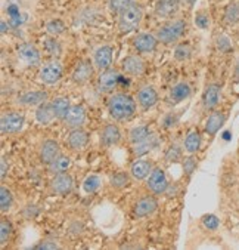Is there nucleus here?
I'll return each mask as SVG.
<instances>
[{"mask_svg":"<svg viewBox=\"0 0 239 250\" xmlns=\"http://www.w3.org/2000/svg\"><path fill=\"white\" fill-rule=\"evenodd\" d=\"M108 113L117 122H129L136 114V101L129 93H114L108 101Z\"/></svg>","mask_w":239,"mask_h":250,"instance_id":"nucleus-1","label":"nucleus"},{"mask_svg":"<svg viewBox=\"0 0 239 250\" xmlns=\"http://www.w3.org/2000/svg\"><path fill=\"white\" fill-rule=\"evenodd\" d=\"M143 17V11L142 6L137 3H131L129 5L121 14H120V20H118V30L121 33H130L133 30H136L142 21Z\"/></svg>","mask_w":239,"mask_h":250,"instance_id":"nucleus-2","label":"nucleus"},{"mask_svg":"<svg viewBox=\"0 0 239 250\" xmlns=\"http://www.w3.org/2000/svg\"><path fill=\"white\" fill-rule=\"evenodd\" d=\"M186 30V22L183 20H173L167 24H164L163 27H160L157 30V39L164 43V44H171L176 43Z\"/></svg>","mask_w":239,"mask_h":250,"instance_id":"nucleus-3","label":"nucleus"},{"mask_svg":"<svg viewBox=\"0 0 239 250\" xmlns=\"http://www.w3.org/2000/svg\"><path fill=\"white\" fill-rule=\"evenodd\" d=\"M227 117H229V108L217 107L216 110H213L205 122V133L210 138H214L219 133V130L224 126Z\"/></svg>","mask_w":239,"mask_h":250,"instance_id":"nucleus-4","label":"nucleus"},{"mask_svg":"<svg viewBox=\"0 0 239 250\" xmlns=\"http://www.w3.org/2000/svg\"><path fill=\"white\" fill-rule=\"evenodd\" d=\"M25 123V117L22 113L19 111H9L5 113L2 116V120H0V129H2V133H18L22 126Z\"/></svg>","mask_w":239,"mask_h":250,"instance_id":"nucleus-5","label":"nucleus"},{"mask_svg":"<svg viewBox=\"0 0 239 250\" xmlns=\"http://www.w3.org/2000/svg\"><path fill=\"white\" fill-rule=\"evenodd\" d=\"M168 185L170 184H168V179H167V175H165L164 169H161V167L152 169V172H151V175L148 178V182H147L148 189L154 195H161V194H165Z\"/></svg>","mask_w":239,"mask_h":250,"instance_id":"nucleus-6","label":"nucleus"},{"mask_svg":"<svg viewBox=\"0 0 239 250\" xmlns=\"http://www.w3.org/2000/svg\"><path fill=\"white\" fill-rule=\"evenodd\" d=\"M220 95H221V84L220 83H208L202 93V107L205 111H213L220 104Z\"/></svg>","mask_w":239,"mask_h":250,"instance_id":"nucleus-7","label":"nucleus"},{"mask_svg":"<svg viewBox=\"0 0 239 250\" xmlns=\"http://www.w3.org/2000/svg\"><path fill=\"white\" fill-rule=\"evenodd\" d=\"M62 65L58 61H49L40 68V80L46 84H55L62 79Z\"/></svg>","mask_w":239,"mask_h":250,"instance_id":"nucleus-8","label":"nucleus"},{"mask_svg":"<svg viewBox=\"0 0 239 250\" xmlns=\"http://www.w3.org/2000/svg\"><path fill=\"white\" fill-rule=\"evenodd\" d=\"M120 79L121 77L117 70L108 68V70L102 71L98 77V90L101 93H111L117 87Z\"/></svg>","mask_w":239,"mask_h":250,"instance_id":"nucleus-9","label":"nucleus"},{"mask_svg":"<svg viewBox=\"0 0 239 250\" xmlns=\"http://www.w3.org/2000/svg\"><path fill=\"white\" fill-rule=\"evenodd\" d=\"M18 57L27 67H37L40 65V52L38 49L31 43H21L18 46Z\"/></svg>","mask_w":239,"mask_h":250,"instance_id":"nucleus-10","label":"nucleus"},{"mask_svg":"<svg viewBox=\"0 0 239 250\" xmlns=\"http://www.w3.org/2000/svg\"><path fill=\"white\" fill-rule=\"evenodd\" d=\"M158 103V92L154 86H143L137 92V104L143 111H148Z\"/></svg>","mask_w":239,"mask_h":250,"instance_id":"nucleus-11","label":"nucleus"},{"mask_svg":"<svg viewBox=\"0 0 239 250\" xmlns=\"http://www.w3.org/2000/svg\"><path fill=\"white\" fill-rule=\"evenodd\" d=\"M61 156V151H59V144L54 139H46L41 146H40V162L46 166H49L52 162L56 160V157Z\"/></svg>","mask_w":239,"mask_h":250,"instance_id":"nucleus-12","label":"nucleus"},{"mask_svg":"<svg viewBox=\"0 0 239 250\" xmlns=\"http://www.w3.org/2000/svg\"><path fill=\"white\" fill-rule=\"evenodd\" d=\"M158 39L157 36L154 34H149V33H140L137 34L134 39H133V46L137 52L140 54H148V52H152L155 51V47L158 44Z\"/></svg>","mask_w":239,"mask_h":250,"instance_id":"nucleus-13","label":"nucleus"},{"mask_svg":"<svg viewBox=\"0 0 239 250\" xmlns=\"http://www.w3.org/2000/svg\"><path fill=\"white\" fill-rule=\"evenodd\" d=\"M73 187H74L73 176L67 172L55 175V178L51 182L52 192H55L58 195H68L73 191Z\"/></svg>","mask_w":239,"mask_h":250,"instance_id":"nucleus-14","label":"nucleus"},{"mask_svg":"<svg viewBox=\"0 0 239 250\" xmlns=\"http://www.w3.org/2000/svg\"><path fill=\"white\" fill-rule=\"evenodd\" d=\"M93 64L99 73L111 68L112 64V47L111 46H101L96 49V52L93 55Z\"/></svg>","mask_w":239,"mask_h":250,"instance_id":"nucleus-15","label":"nucleus"},{"mask_svg":"<svg viewBox=\"0 0 239 250\" xmlns=\"http://www.w3.org/2000/svg\"><path fill=\"white\" fill-rule=\"evenodd\" d=\"M190 92L192 90H190V86L186 82H179L170 89V92L167 95V103L170 105H177L190 96Z\"/></svg>","mask_w":239,"mask_h":250,"instance_id":"nucleus-16","label":"nucleus"},{"mask_svg":"<svg viewBox=\"0 0 239 250\" xmlns=\"http://www.w3.org/2000/svg\"><path fill=\"white\" fill-rule=\"evenodd\" d=\"M86 122V110L81 105H73L67 114V117L64 119V125L68 129H78L83 127Z\"/></svg>","mask_w":239,"mask_h":250,"instance_id":"nucleus-17","label":"nucleus"},{"mask_svg":"<svg viewBox=\"0 0 239 250\" xmlns=\"http://www.w3.org/2000/svg\"><path fill=\"white\" fill-rule=\"evenodd\" d=\"M157 208H158L157 198L154 195H145L134 205V215L139 216V218L149 216L157 210Z\"/></svg>","mask_w":239,"mask_h":250,"instance_id":"nucleus-18","label":"nucleus"},{"mask_svg":"<svg viewBox=\"0 0 239 250\" xmlns=\"http://www.w3.org/2000/svg\"><path fill=\"white\" fill-rule=\"evenodd\" d=\"M121 139V132L120 127L114 123H107L102 129H101V144L107 148L114 146L120 142Z\"/></svg>","mask_w":239,"mask_h":250,"instance_id":"nucleus-19","label":"nucleus"},{"mask_svg":"<svg viewBox=\"0 0 239 250\" xmlns=\"http://www.w3.org/2000/svg\"><path fill=\"white\" fill-rule=\"evenodd\" d=\"M121 68L126 74L136 77V76H140L143 71H145V62H143L139 57L130 55V57H126L123 60Z\"/></svg>","mask_w":239,"mask_h":250,"instance_id":"nucleus-20","label":"nucleus"},{"mask_svg":"<svg viewBox=\"0 0 239 250\" xmlns=\"http://www.w3.org/2000/svg\"><path fill=\"white\" fill-rule=\"evenodd\" d=\"M93 67L94 64H92L89 60L81 61L73 73V82L77 84H83L87 80H90V77L93 76Z\"/></svg>","mask_w":239,"mask_h":250,"instance_id":"nucleus-21","label":"nucleus"},{"mask_svg":"<svg viewBox=\"0 0 239 250\" xmlns=\"http://www.w3.org/2000/svg\"><path fill=\"white\" fill-rule=\"evenodd\" d=\"M47 92L44 90H30L19 96V104L27 107H37L47 101Z\"/></svg>","mask_w":239,"mask_h":250,"instance_id":"nucleus-22","label":"nucleus"},{"mask_svg":"<svg viewBox=\"0 0 239 250\" xmlns=\"http://www.w3.org/2000/svg\"><path fill=\"white\" fill-rule=\"evenodd\" d=\"M89 142V135L84 129L78 127V129H73L70 136H68V146L73 149V151H80L83 149Z\"/></svg>","mask_w":239,"mask_h":250,"instance_id":"nucleus-23","label":"nucleus"},{"mask_svg":"<svg viewBox=\"0 0 239 250\" xmlns=\"http://www.w3.org/2000/svg\"><path fill=\"white\" fill-rule=\"evenodd\" d=\"M179 11V0H158L155 5V14L160 18H171Z\"/></svg>","mask_w":239,"mask_h":250,"instance_id":"nucleus-24","label":"nucleus"},{"mask_svg":"<svg viewBox=\"0 0 239 250\" xmlns=\"http://www.w3.org/2000/svg\"><path fill=\"white\" fill-rule=\"evenodd\" d=\"M151 172H152V163L149 160H136L130 167V175L137 181L148 178Z\"/></svg>","mask_w":239,"mask_h":250,"instance_id":"nucleus-25","label":"nucleus"},{"mask_svg":"<svg viewBox=\"0 0 239 250\" xmlns=\"http://www.w3.org/2000/svg\"><path fill=\"white\" fill-rule=\"evenodd\" d=\"M55 119V114H54V110H52V104L51 103H43L40 105H37V110H36V120L43 125V126H47L51 125L52 120Z\"/></svg>","mask_w":239,"mask_h":250,"instance_id":"nucleus-26","label":"nucleus"},{"mask_svg":"<svg viewBox=\"0 0 239 250\" xmlns=\"http://www.w3.org/2000/svg\"><path fill=\"white\" fill-rule=\"evenodd\" d=\"M51 104H52V110H54L55 119L64 122V119L67 117V114H68V111L71 108L70 99L64 98V96H59V98H55L54 101H51Z\"/></svg>","mask_w":239,"mask_h":250,"instance_id":"nucleus-27","label":"nucleus"},{"mask_svg":"<svg viewBox=\"0 0 239 250\" xmlns=\"http://www.w3.org/2000/svg\"><path fill=\"white\" fill-rule=\"evenodd\" d=\"M202 145V136L198 130L189 132L186 139H184V151L187 154H195L200 151V148Z\"/></svg>","mask_w":239,"mask_h":250,"instance_id":"nucleus-28","label":"nucleus"},{"mask_svg":"<svg viewBox=\"0 0 239 250\" xmlns=\"http://www.w3.org/2000/svg\"><path fill=\"white\" fill-rule=\"evenodd\" d=\"M158 144H160V142H158L157 136L151 135L148 139L142 141V142H139V144H134V148H133V154H134L136 157L145 156V154L151 153L154 148H157V146H158Z\"/></svg>","mask_w":239,"mask_h":250,"instance_id":"nucleus-29","label":"nucleus"},{"mask_svg":"<svg viewBox=\"0 0 239 250\" xmlns=\"http://www.w3.org/2000/svg\"><path fill=\"white\" fill-rule=\"evenodd\" d=\"M151 135H152V133H151L149 127L145 126V125H142V126L133 127V129L129 132V139H130V142L134 145V144H139V142H142V141L148 139Z\"/></svg>","mask_w":239,"mask_h":250,"instance_id":"nucleus-30","label":"nucleus"},{"mask_svg":"<svg viewBox=\"0 0 239 250\" xmlns=\"http://www.w3.org/2000/svg\"><path fill=\"white\" fill-rule=\"evenodd\" d=\"M223 184H224L226 188H229V189H232V191L236 192V212L239 213V185H238V179H236L235 170L232 167L224 173Z\"/></svg>","mask_w":239,"mask_h":250,"instance_id":"nucleus-31","label":"nucleus"},{"mask_svg":"<svg viewBox=\"0 0 239 250\" xmlns=\"http://www.w3.org/2000/svg\"><path fill=\"white\" fill-rule=\"evenodd\" d=\"M71 166V160L70 157L67 156H58L55 162H52L49 166V172L54 173V175H58V173H62V172H67Z\"/></svg>","mask_w":239,"mask_h":250,"instance_id":"nucleus-32","label":"nucleus"},{"mask_svg":"<svg viewBox=\"0 0 239 250\" xmlns=\"http://www.w3.org/2000/svg\"><path fill=\"white\" fill-rule=\"evenodd\" d=\"M224 21L229 25H236L239 22V2H233L226 8Z\"/></svg>","mask_w":239,"mask_h":250,"instance_id":"nucleus-33","label":"nucleus"},{"mask_svg":"<svg viewBox=\"0 0 239 250\" xmlns=\"http://www.w3.org/2000/svg\"><path fill=\"white\" fill-rule=\"evenodd\" d=\"M129 182H130L129 173H127V172H123V170L115 172V173L111 176V179H110L111 187H112V188H115V189H121V188L127 187V185H129Z\"/></svg>","mask_w":239,"mask_h":250,"instance_id":"nucleus-34","label":"nucleus"},{"mask_svg":"<svg viewBox=\"0 0 239 250\" xmlns=\"http://www.w3.org/2000/svg\"><path fill=\"white\" fill-rule=\"evenodd\" d=\"M12 203H14L12 192L6 187H2V188H0V210H2L3 213L8 212L11 209Z\"/></svg>","mask_w":239,"mask_h":250,"instance_id":"nucleus-35","label":"nucleus"},{"mask_svg":"<svg viewBox=\"0 0 239 250\" xmlns=\"http://www.w3.org/2000/svg\"><path fill=\"white\" fill-rule=\"evenodd\" d=\"M133 3V0H108L107 5H108V9L111 14L117 15V14H121L129 5Z\"/></svg>","mask_w":239,"mask_h":250,"instance_id":"nucleus-36","label":"nucleus"},{"mask_svg":"<svg viewBox=\"0 0 239 250\" xmlns=\"http://www.w3.org/2000/svg\"><path fill=\"white\" fill-rule=\"evenodd\" d=\"M101 187V178L96 176V175H90L86 178L84 184H83V188L87 194H93V192H96Z\"/></svg>","mask_w":239,"mask_h":250,"instance_id":"nucleus-37","label":"nucleus"},{"mask_svg":"<svg viewBox=\"0 0 239 250\" xmlns=\"http://www.w3.org/2000/svg\"><path fill=\"white\" fill-rule=\"evenodd\" d=\"M216 44H217V51L220 54H229L232 49H233L232 42H230V39L226 34H220L217 37V40H216Z\"/></svg>","mask_w":239,"mask_h":250,"instance_id":"nucleus-38","label":"nucleus"},{"mask_svg":"<svg viewBox=\"0 0 239 250\" xmlns=\"http://www.w3.org/2000/svg\"><path fill=\"white\" fill-rule=\"evenodd\" d=\"M190 54H192V49H190V46L187 43H182L176 47L174 51V58L177 61H186L190 58Z\"/></svg>","mask_w":239,"mask_h":250,"instance_id":"nucleus-39","label":"nucleus"},{"mask_svg":"<svg viewBox=\"0 0 239 250\" xmlns=\"http://www.w3.org/2000/svg\"><path fill=\"white\" fill-rule=\"evenodd\" d=\"M46 28H47V31H49L52 36H59V34H62V33L67 30L65 24H64L61 20L49 21V22H47V25H46Z\"/></svg>","mask_w":239,"mask_h":250,"instance_id":"nucleus-40","label":"nucleus"},{"mask_svg":"<svg viewBox=\"0 0 239 250\" xmlns=\"http://www.w3.org/2000/svg\"><path fill=\"white\" fill-rule=\"evenodd\" d=\"M12 231L14 229H12L11 222L6 219H2V222H0V240H2V244H5L9 240V237L12 235Z\"/></svg>","mask_w":239,"mask_h":250,"instance_id":"nucleus-41","label":"nucleus"},{"mask_svg":"<svg viewBox=\"0 0 239 250\" xmlns=\"http://www.w3.org/2000/svg\"><path fill=\"white\" fill-rule=\"evenodd\" d=\"M180 157H182V149L176 144L167 149V153H165V162L167 163H176L180 160Z\"/></svg>","mask_w":239,"mask_h":250,"instance_id":"nucleus-42","label":"nucleus"},{"mask_svg":"<svg viewBox=\"0 0 239 250\" xmlns=\"http://www.w3.org/2000/svg\"><path fill=\"white\" fill-rule=\"evenodd\" d=\"M202 225L210 231H217L220 227V221L216 215H204L202 216Z\"/></svg>","mask_w":239,"mask_h":250,"instance_id":"nucleus-43","label":"nucleus"},{"mask_svg":"<svg viewBox=\"0 0 239 250\" xmlns=\"http://www.w3.org/2000/svg\"><path fill=\"white\" fill-rule=\"evenodd\" d=\"M197 166H198V160L194 157V154H190L183 163V170L187 176H192V173L197 170Z\"/></svg>","mask_w":239,"mask_h":250,"instance_id":"nucleus-44","label":"nucleus"},{"mask_svg":"<svg viewBox=\"0 0 239 250\" xmlns=\"http://www.w3.org/2000/svg\"><path fill=\"white\" fill-rule=\"evenodd\" d=\"M235 96H239V57L235 62L233 73H232V89H230Z\"/></svg>","mask_w":239,"mask_h":250,"instance_id":"nucleus-45","label":"nucleus"},{"mask_svg":"<svg viewBox=\"0 0 239 250\" xmlns=\"http://www.w3.org/2000/svg\"><path fill=\"white\" fill-rule=\"evenodd\" d=\"M195 24H197L198 28L207 30V28L210 27V17H208V14L204 12V11L198 12V14L195 15Z\"/></svg>","mask_w":239,"mask_h":250,"instance_id":"nucleus-46","label":"nucleus"},{"mask_svg":"<svg viewBox=\"0 0 239 250\" xmlns=\"http://www.w3.org/2000/svg\"><path fill=\"white\" fill-rule=\"evenodd\" d=\"M34 249H37V250H40V249H51V250H54V249H58V244H56V241H52V240H44L40 244H37Z\"/></svg>","mask_w":239,"mask_h":250,"instance_id":"nucleus-47","label":"nucleus"},{"mask_svg":"<svg viewBox=\"0 0 239 250\" xmlns=\"http://www.w3.org/2000/svg\"><path fill=\"white\" fill-rule=\"evenodd\" d=\"M47 43L51 44V47H49L51 54H54V55H55V49H59V46H58L56 40H47ZM59 51H61V49H59Z\"/></svg>","mask_w":239,"mask_h":250,"instance_id":"nucleus-48","label":"nucleus"},{"mask_svg":"<svg viewBox=\"0 0 239 250\" xmlns=\"http://www.w3.org/2000/svg\"><path fill=\"white\" fill-rule=\"evenodd\" d=\"M70 229H71V232H73V234H80V232H81V229H83V227H81V224L75 222Z\"/></svg>","mask_w":239,"mask_h":250,"instance_id":"nucleus-49","label":"nucleus"},{"mask_svg":"<svg viewBox=\"0 0 239 250\" xmlns=\"http://www.w3.org/2000/svg\"><path fill=\"white\" fill-rule=\"evenodd\" d=\"M8 169H9V166H8V163H6V160H5V159H2V179L6 176Z\"/></svg>","mask_w":239,"mask_h":250,"instance_id":"nucleus-50","label":"nucleus"},{"mask_svg":"<svg viewBox=\"0 0 239 250\" xmlns=\"http://www.w3.org/2000/svg\"><path fill=\"white\" fill-rule=\"evenodd\" d=\"M238 154H239V148H238Z\"/></svg>","mask_w":239,"mask_h":250,"instance_id":"nucleus-51","label":"nucleus"}]
</instances>
